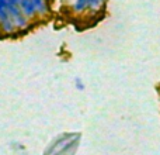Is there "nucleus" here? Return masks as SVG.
Masks as SVG:
<instances>
[{
  "mask_svg": "<svg viewBox=\"0 0 160 155\" xmlns=\"http://www.w3.org/2000/svg\"><path fill=\"white\" fill-rule=\"evenodd\" d=\"M87 8L88 6L86 0H75V3H73V11H76V13H83Z\"/></svg>",
  "mask_w": 160,
  "mask_h": 155,
  "instance_id": "20e7f679",
  "label": "nucleus"
},
{
  "mask_svg": "<svg viewBox=\"0 0 160 155\" xmlns=\"http://www.w3.org/2000/svg\"><path fill=\"white\" fill-rule=\"evenodd\" d=\"M18 7H20L21 13L24 14L25 19H27L28 21H30V20H32L34 17L37 16V11H35V8H34L32 3H31L30 0H20Z\"/></svg>",
  "mask_w": 160,
  "mask_h": 155,
  "instance_id": "f03ea898",
  "label": "nucleus"
},
{
  "mask_svg": "<svg viewBox=\"0 0 160 155\" xmlns=\"http://www.w3.org/2000/svg\"><path fill=\"white\" fill-rule=\"evenodd\" d=\"M10 4H16V6H18V3H20V0H7Z\"/></svg>",
  "mask_w": 160,
  "mask_h": 155,
  "instance_id": "0eeeda50",
  "label": "nucleus"
},
{
  "mask_svg": "<svg viewBox=\"0 0 160 155\" xmlns=\"http://www.w3.org/2000/svg\"><path fill=\"white\" fill-rule=\"evenodd\" d=\"M87 2V6L88 8H93V10H97L100 6L104 3V0H86Z\"/></svg>",
  "mask_w": 160,
  "mask_h": 155,
  "instance_id": "423d86ee",
  "label": "nucleus"
},
{
  "mask_svg": "<svg viewBox=\"0 0 160 155\" xmlns=\"http://www.w3.org/2000/svg\"><path fill=\"white\" fill-rule=\"evenodd\" d=\"M7 11H8V17L10 20L13 21L14 27H16V31H21V30H25L28 27V20L25 19V16L21 13L18 6L16 4H10L7 2Z\"/></svg>",
  "mask_w": 160,
  "mask_h": 155,
  "instance_id": "f257e3e1",
  "label": "nucleus"
},
{
  "mask_svg": "<svg viewBox=\"0 0 160 155\" xmlns=\"http://www.w3.org/2000/svg\"><path fill=\"white\" fill-rule=\"evenodd\" d=\"M10 19L7 11V0H0V23Z\"/></svg>",
  "mask_w": 160,
  "mask_h": 155,
  "instance_id": "39448f33",
  "label": "nucleus"
},
{
  "mask_svg": "<svg viewBox=\"0 0 160 155\" xmlns=\"http://www.w3.org/2000/svg\"><path fill=\"white\" fill-rule=\"evenodd\" d=\"M37 11V16H45L48 13V6L45 0H30Z\"/></svg>",
  "mask_w": 160,
  "mask_h": 155,
  "instance_id": "7ed1b4c3",
  "label": "nucleus"
}]
</instances>
